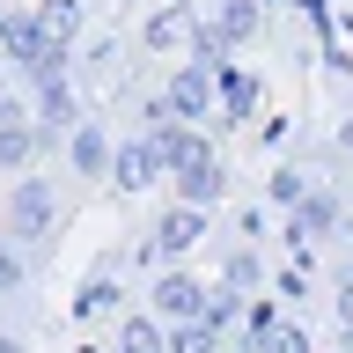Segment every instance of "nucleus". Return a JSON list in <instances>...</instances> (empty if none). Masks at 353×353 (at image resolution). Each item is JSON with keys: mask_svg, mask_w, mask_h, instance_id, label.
I'll return each instance as SVG.
<instances>
[{"mask_svg": "<svg viewBox=\"0 0 353 353\" xmlns=\"http://www.w3.org/2000/svg\"><path fill=\"white\" fill-rule=\"evenodd\" d=\"M0 44L15 52V66L30 74V81H44V74H66V37H52L37 15H8V22H0Z\"/></svg>", "mask_w": 353, "mask_h": 353, "instance_id": "obj_1", "label": "nucleus"}, {"mask_svg": "<svg viewBox=\"0 0 353 353\" xmlns=\"http://www.w3.org/2000/svg\"><path fill=\"white\" fill-rule=\"evenodd\" d=\"M37 148H52L44 125H30V110H22L15 96H0V170H30Z\"/></svg>", "mask_w": 353, "mask_h": 353, "instance_id": "obj_2", "label": "nucleus"}, {"mask_svg": "<svg viewBox=\"0 0 353 353\" xmlns=\"http://www.w3.org/2000/svg\"><path fill=\"white\" fill-rule=\"evenodd\" d=\"M214 96H221V66L214 59H192V66L170 74V110H176V118H206Z\"/></svg>", "mask_w": 353, "mask_h": 353, "instance_id": "obj_3", "label": "nucleus"}, {"mask_svg": "<svg viewBox=\"0 0 353 353\" xmlns=\"http://www.w3.org/2000/svg\"><path fill=\"white\" fill-rule=\"evenodd\" d=\"M8 228H15L22 243L52 228V184H44V176H22V184H15V199H8Z\"/></svg>", "mask_w": 353, "mask_h": 353, "instance_id": "obj_4", "label": "nucleus"}, {"mask_svg": "<svg viewBox=\"0 0 353 353\" xmlns=\"http://www.w3.org/2000/svg\"><path fill=\"white\" fill-rule=\"evenodd\" d=\"M37 125H44V140H52V148H59V132L81 125V103H74L66 74H44V81H37Z\"/></svg>", "mask_w": 353, "mask_h": 353, "instance_id": "obj_5", "label": "nucleus"}, {"mask_svg": "<svg viewBox=\"0 0 353 353\" xmlns=\"http://www.w3.org/2000/svg\"><path fill=\"white\" fill-rule=\"evenodd\" d=\"M199 214H206V206H192V199H176L170 214L154 221V258H184V250H192V243L206 236V221H199Z\"/></svg>", "mask_w": 353, "mask_h": 353, "instance_id": "obj_6", "label": "nucleus"}, {"mask_svg": "<svg viewBox=\"0 0 353 353\" xmlns=\"http://www.w3.org/2000/svg\"><path fill=\"white\" fill-rule=\"evenodd\" d=\"M154 316H162V324L206 316V287H199L192 272H162V280H154Z\"/></svg>", "mask_w": 353, "mask_h": 353, "instance_id": "obj_7", "label": "nucleus"}, {"mask_svg": "<svg viewBox=\"0 0 353 353\" xmlns=\"http://www.w3.org/2000/svg\"><path fill=\"white\" fill-rule=\"evenodd\" d=\"M154 170H170V162H162V140H125V148L110 154V176H118V184H125V192H140V184H154Z\"/></svg>", "mask_w": 353, "mask_h": 353, "instance_id": "obj_8", "label": "nucleus"}, {"mask_svg": "<svg viewBox=\"0 0 353 353\" xmlns=\"http://www.w3.org/2000/svg\"><path fill=\"white\" fill-rule=\"evenodd\" d=\"M250 30H258V8H250V0H221V15H214V30L199 37V52H206V59H221V52H228V44H243Z\"/></svg>", "mask_w": 353, "mask_h": 353, "instance_id": "obj_9", "label": "nucleus"}, {"mask_svg": "<svg viewBox=\"0 0 353 353\" xmlns=\"http://www.w3.org/2000/svg\"><path fill=\"white\" fill-rule=\"evenodd\" d=\"M154 140H162V162H170V176L199 170V162H214L206 132H192V125H154Z\"/></svg>", "mask_w": 353, "mask_h": 353, "instance_id": "obj_10", "label": "nucleus"}, {"mask_svg": "<svg viewBox=\"0 0 353 353\" xmlns=\"http://www.w3.org/2000/svg\"><path fill=\"white\" fill-rule=\"evenodd\" d=\"M66 154H74V170H81V176H103V170H110L103 125H74V132H66Z\"/></svg>", "mask_w": 353, "mask_h": 353, "instance_id": "obj_11", "label": "nucleus"}, {"mask_svg": "<svg viewBox=\"0 0 353 353\" xmlns=\"http://www.w3.org/2000/svg\"><path fill=\"white\" fill-rule=\"evenodd\" d=\"M221 346V316L206 309V316H184V324H170V353H214Z\"/></svg>", "mask_w": 353, "mask_h": 353, "instance_id": "obj_12", "label": "nucleus"}, {"mask_svg": "<svg viewBox=\"0 0 353 353\" xmlns=\"http://www.w3.org/2000/svg\"><path fill=\"white\" fill-rule=\"evenodd\" d=\"M221 192H228V170H221V162H199V170L176 176V199H192V206H214Z\"/></svg>", "mask_w": 353, "mask_h": 353, "instance_id": "obj_13", "label": "nucleus"}, {"mask_svg": "<svg viewBox=\"0 0 353 353\" xmlns=\"http://www.w3.org/2000/svg\"><path fill=\"white\" fill-rule=\"evenodd\" d=\"M294 228H302V236H331V228H339V199L331 192H302L294 199Z\"/></svg>", "mask_w": 353, "mask_h": 353, "instance_id": "obj_14", "label": "nucleus"}, {"mask_svg": "<svg viewBox=\"0 0 353 353\" xmlns=\"http://www.w3.org/2000/svg\"><path fill=\"white\" fill-rule=\"evenodd\" d=\"M118 353H170L162 316H125V324H118Z\"/></svg>", "mask_w": 353, "mask_h": 353, "instance_id": "obj_15", "label": "nucleus"}, {"mask_svg": "<svg viewBox=\"0 0 353 353\" xmlns=\"http://www.w3.org/2000/svg\"><path fill=\"white\" fill-rule=\"evenodd\" d=\"M221 103H228V118H250L258 110V81L250 74H221Z\"/></svg>", "mask_w": 353, "mask_h": 353, "instance_id": "obj_16", "label": "nucleus"}, {"mask_svg": "<svg viewBox=\"0 0 353 353\" xmlns=\"http://www.w3.org/2000/svg\"><path fill=\"white\" fill-rule=\"evenodd\" d=\"M37 22L52 30V37H74V30H81V8H74V0H44V8H37Z\"/></svg>", "mask_w": 353, "mask_h": 353, "instance_id": "obj_17", "label": "nucleus"}, {"mask_svg": "<svg viewBox=\"0 0 353 353\" xmlns=\"http://www.w3.org/2000/svg\"><path fill=\"white\" fill-rule=\"evenodd\" d=\"M228 287H258V258L250 250H228Z\"/></svg>", "mask_w": 353, "mask_h": 353, "instance_id": "obj_18", "label": "nucleus"}, {"mask_svg": "<svg viewBox=\"0 0 353 353\" xmlns=\"http://www.w3.org/2000/svg\"><path fill=\"white\" fill-rule=\"evenodd\" d=\"M15 287H22V258L0 243V294H15Z\"/></svg>", "mask_w": 353, "mask_h": 353, "instance_id": "obj_19", "label": "nucleus"}, {"mask_svg": "<svg viewBox=\"0 0 353 353\" xmlns=\"http://www.w3.org/2000/svg\"><path fill=\"white\" fill-rule=\"evenodd\" d=\"M148 37H154V44H176V37H184V15H154Z\"/></svg>", "mask_w": 353, "mask_h": 353, "instance_id": "obj_20", "label": "nucleus"}, {"mask_svg": "<svg viewBox=\"0 0 353 353\" xmlns=\"http://www.w3.org/2000/svg\"><path fill=\"white\" fill-rule=\"evenodd\" d=\"M272 353H309V346H302V331H272Z\"/></svg>", "mask_w": 353, "mask_h": 353, "instance_id": "obj_21", "label": "nucleus"}, {"mask_svg": "<svg viewBox=\"0 0 353 353\" xmlns=\"http://www.w3.org/2000/svg\"><path fill=\"white\" fill-rule=\"evenodd\" d=\"M339 331L353 339V280H346V294H339Z\"/></svg>", "mask_w": 353, "mask_h": 353, "instance_id": "obj_22", "label": "nucleus"}, {"mask_svg": "<svg viewBox=\"0 0 353 353\" xmlns=\"http://www.w3.org/2000/svg\"><path fill=\"white\" fill-rule=\"evenodd\" d=\"M339 148H346V154H353V125H346V132H339Z\"/></svg>", "mask_w": 353, "mask_h": 353, "instance_id": "obj_23", "label": "nucleus"}, {"mask_svg": "<svg viewBox=\"0 0 353 353\" xmlns=\"http://www.w3.org/2000/svg\"><path fill=\"white\" fill-rule=\"evenodd\" d=\"M0 353H22V346H15V339H0Z\"/></svg>", "mask_w": 353, "mask_h": 353, "instance_id": "obj_24", "label": "nucleus"}, {"mask_svg": "<svg viewBox=\"0 0 353 353\" xmlns=\"http://www.w3.org/2000/svg\"><path fill=\"white\" fill-rule=\"evenodd\" d=\"M0 96H8V88H0Z\"/></svg>", "mask_w": 353, "mask_h": 353, "instance_id": "obj_25", "label": "nucleus"}]
</instances>
